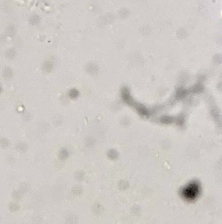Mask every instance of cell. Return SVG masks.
I'll return each mask as SVG.
<instances>
[{
	"label": "cell",
	"instance_id": "obj_1",
	"mask_svg": "<svg viewBox=\"0 0 222 224\" xmlns=\"http://www.w3.org/2000/svg\"><path fill=\"white\" fill-rule=\"evenodd\" d=\"M201 188L199 182L193 181L185 187L183 191V196L189 201L196 200L200 195Z\"/></svg>",
	"mask_w": 222,
	"mask_h": 224
},
{
	"label": "cell",
	"instance_id": "obj_2",
	"mask_svg": "<svg viewBox=\"0 0 222 224\" xmlns=\"http://www.w3.org/2000/svg\"><path fill=\"white\" fill-rule=\"evenodd\" d=\"M68 153L66 149H61L59 153V158L62 160H65L68 157Z\"/></svg>",
	"mask_w": 222,
	"mask_h": 224
}]
</instances>
